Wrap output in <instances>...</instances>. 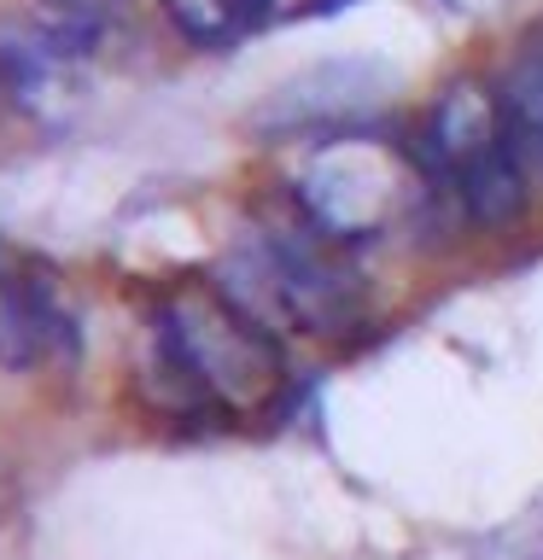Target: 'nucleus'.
<instances>
[{
    "label": "nucleus",
    "mask_w": 543,
    "mask_h": 560,
    "mask_svg": "<svg viewBox=\"0 0 543 560\" xmlns=\"http://www.w3.org/2000/svg\"><path fill=\"white\" fill-rule=\"evenodd\" d=\"M70 350V310L24 252L0 240V368H35Z\"/></svg>",
    "instance_id": "obj_5"
},
{
    "label": "nucleus",
    "mask_w": 543,
    "mask_h": 560,
    "mask_svg": "<svg viewBox=\"0 0 543 560\" xmlns=\"http://www.w3.org/2000/svg\"><path fill=\"white\" fill-rule=\"evenodd\" d=\"M152 357H158L170 402H182V409H210V415L257 409L280 385L275 339L245 322L217 287L175 292L158 310Z\"/></svg>",
    "instance_id": "obj_2"
},
{
    "label": "nucleus",
    "mask_w": 543,
    "mask_h": 560,
    "mask_svg": "<svg viewBox=\"0 0 543 560\" xmlns=\"http://www.w3.org/2000/svg\"><path fill=\"white\" fill-rule=\"evenodd\" d=\"M497 105L525 175H543V30L525 35V47L515 52V65L497 88Z\"/></svg>",
    "instance_id": "obj_6"
},
{
    "label": "nucleus",
    "mask_w": 543,
    "mask_h": 560,
    "mask_svg": "<svg viewBox=\"0 0 543 560\" xmlns=\"http://www.w3.org/2000/svg\"><path fill=\"white\" fill-rule=\"evenodd\" d=\"M59 7H65V12H94L100 0H59Z\"/></svg>",
    "instance_id": "obj_8"
},
{
    "label": "nucleus",
    "mask_w": 543,
    "mask_h": 560,
    "mask_svg": "<svg viewBox=\"0 0 543 560\" xmlns=\"http://www.w3.org/2000/svg\"><path fill=\"white\" fill-rule=\"evenodd\" d=\"M409 199V175L392 147L374 135H333L310 152L304 175H298V205L304 222H315L327 240H368Z\"/></svg>",
    "instance_id": "obj_4"
},
{
    "label": "nucleus",
    "mask_w": 543,
    "mask_h": 560,
    "mask_svg": "<svg viewBox=\"0 0 543 560\" xmlns=\"http://www.w3.org/2000/svg\"><path fill=\"white\" fill-rule=\"evenodd\" d=\"M432 175L455 192V205L473 222L497 228L525 210V164L508 140L502 105L480 82H455L427 122Z\"/></svg>",
    "instance_id": "obj_3"
},
{
    "label": "nucleus",
    "mask_w": 543,
    "mask_h": 560,
    "mask_svg": "<svg viewBox=\"0 0 543 560\" xmlns=\"http://www.w3.org/2000/svg\"><path fill=\"white\" fill-rule=\"evenodd\" d=\"M252 327L275 332H345L362 315V280L339 257L315 222L298 228H257L228 245L210 280Z\"/></svg>",
    "instance_id": "obj_1"
},
{
    "label": "nucleus",
    "mask_w": 543,
    "mask_h": 560,
    "mask_svg": "<svg viewBox=\"0 0 543 560\" xmlns=\"http://www.w3.org/2000/svg\"><path fill=\"white\" fill-rule=\"evenodd\" d=\"M158 7H164L187 35H199V42H222V35L257 24V18L269 12V0H158Z\"/></svg>",
    "instance_id": "obj_7"
}]
</instances>
